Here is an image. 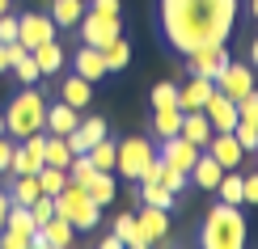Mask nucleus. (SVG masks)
Listing matches in <instances>:
<instances>
[{
	"label": "nucleus",
	"mask_w": 258,
	"mask_h": 249,
	"mask_svg": "<svg viewBox=\"0 0 258 249\" xmlns=\"http://www.w3.org/2000/svg\"><path fill=\"white\" fill-rule=\"evenodd\" d=\"M233 21H237V0H161V34L182 55L229 42Z\"/></svg>",
	"instance_id": "nucleus-1"
},
{
	"label": "nucleus",
	"mask_w": 258,
	"mask_h": 249,
	"mask_svg": "<svg viewBox=\"0 0 258 249\" xmlns=\"http://www.w3.org/2000/svg\"><path fill=\"white\" fill-rule=\"evenodd\" d=\"M245 215L233 203H216L199 228V249H245Z\"/></svg>",
	"instance_id": "nucleus-2"
},
{
	"label": "nucleus",
	"mask_w": 258,
	"mask_h": 249,
	"mask_svg": "<svg viewBox=\"0 0 258 249\" xmlns=\"http://www.w3.org/2000/svg\"><path fill=\"white\" fill-rule=\"evenodd\" d=\"M42 123H47V97H42L34 85H26L5 110V135L13 139H26V135H38Z\"/></svg>",
	"instance_id": "nucleus-3"
},
{
	"label": "nucleus",
	"mask_w": 258,
	"mask_h": 249,
	"mask_svg": "<svg viewBox=\"0 0 258 249\" xmlns=\"http://www.w3.org/2000/svg\"><path fill=\"white\" fill-rule=\"evenodd\" d=\"M55 215H59V220H68L77 232H93V228H98V220H102V207L85 194V186H72V182H68V186L55 194Z\"/></svg>",
	"instance_id": "nucleus-4"
},
{
	"label": "nucleus",
	"mask_w": 258,
	"mask_h": 249,
	"mask_svg": "<svg viewBox=\"0 0 258 249\" xmlns=\"http://www.w3.org/2000/svg\"><path fill=\"white\" fill-rule=\"evenodd\" d=\"M157 156V148L148 144V139H140V135H127L123 144H119V156H114V169L123 173V178H140V173H144V165L148 160Z\"/></svg>",
	"instance_id": "nucleus-5"
},
{
	"label": "nucleus",
	"mask_w": 258,
	"mask_h": 249,
	"mask_svg": "<svg viewBox=\"0 0 258 249\" xmlns=\"http://www.w3.org/2000/svg\"><path fill=\"white\" fill-rule=\"evenodd\" d=\"M77 26H81V42H85V47H98V51L110 38L123 34V21L119 17H102V13H89V9H85V17L77 21Z\"/></svg>",
	"instance_id": "nucleus-6"
},
{
	"label": "nucleus",
	"mask_w": 258,
	"mask_h": 249,
	"mask_svg": "<svg viewBox=\"0 0 258 249\" xmlns=\"http://www.w3.org/2000/svg\"><path fill=\"white\" fill-rule=\"evenodd\" d=\"M55 30L59 26L51 21V13H21L17 17V42L26 51H34L38 42H51V38H55Z\"/></svg>",
	"instance_id": "nucleus-7"
},
{
	"label": "nucleus",
	"mask_w": 258,
	"mask_h": 249,
	"mask_svg": "<svg viewBox=\"0 0 258 249\" xmlns=\"http://www.w3.org/2000/svg\"><path fill=\"white\" fill-rule=\"evenodd\" d=\"M212 85H216V93H224L229 102H241V97L254 89V68H245V63H233V59H229Z\"/></svg>",
	"instance_id": "nucleus-8"
},
{
	"label": "nucleus",
	"mask_w": 258,
	"mask_h": 249,
	"mask_svg": "<svg viewBox=\"0 0 258 249\" xmlns=\"http://www.w3.org/2000/svg\"><path fill=\"white\" fill-rule=\"evenodd\" d=\"M224 63H229L224 42H220V47H199V51H190V55H186V72H190V76H208V80H216Z\"/></svg>",
	"instance_id": "nucleus-9"
},
{
	"label": "nucleus",
	"mask_w": 258,
	"mask_h": 249,
	"mask_svg": "<svg viewBox=\"0 0 258 249\" xmlns=\"http://www.w3.org/2000/svg\"><path fill=\"white\" fill-rule=\"evenodd\" d=\"M199 152H203V148L186 144V139H182V135H169L165 144H161V152H157V156L165 160L169 169H178V173H190V165H195V160H199Z\"/></svg>",
	"instance_id": "nucleus-10"
},
{
	"label": "nucleus",
	"mask_w": 258,
	"mask_h": 249,
	"mask_svg": "<svg viewBox=\"0 0 258 249\" xmlns=\"http://www.w3.org/2000/svg\"><path fill=\"white\" fill-rule=\"evenodd\" d=\"M136 228H140V236H144L148 245H161V241L169 236V215L161 211V207L140 203V211H136Z\"/></svg>",
	"instance_id": "nucleus-11"
},
{
	"label": "nucleus",
	"mask_w": 258,
	"mask_h": 249,
	"mask_svg": "<svg viewBox=\"0 0 258 249\" xmlns=\"http://www.w3.org/2000/svg\"><path fill=\"white\" fill-rule=\"evenodd\" d=\"M203 148H208V156L216 160L220 169H237V165H241V156H245V152H241V144L233 139V131H212V139H208Z\"/></svg>",
	"instance_id": "nucleus-12"
},
{
	"label": "nucleus",
	"mask_w": 258,
	"mask_h": 249,
	"mask_svg": "<svg viewBox=\"0 0 258 249\" xmlns=\"http://www.w3.org/2000/svg\"><path fill=\"white\" fill-rule=\"evenodd\" d=\"M68 148H72V156H81V152H89L98 139H106V118H81L77 127H72L68 135Z\"/></svg>",
	"instance_id": "nucleus-13"
},
{
	"label": "nucleus",
	"mask_w": 258,
	"mask_h": 249,
	"mask_svg": "<svg viewBox=\"0 0 258 249\" xmlns=\"http://www.w3.org/2000/svg\"><path fill=\"white\" fill-rule=\"evenodd\" d=\"M203 118H208L212 131H233L237 127V102H229L224 93H212L208 106H203Z\"/></svg>",
	"instance_id": "nucleus-14"
},
{
	"label": "nucleus",
	"mask_w": 258,
	"mask_h": 249,
	"mask_svg": "<svg viewBox=\"0 0 258 249\" xmlns=\"http://www.w3.org/2000/svg\"><path fill=\"white\" fill-rule=\"evenodd\" d=\"M212 93H216V85H212L208 76H190V80L178 89V106H182V110H203Z\"/></svg>",
	"instance_id": "nucleus-15"
},
{
	"label": "nucleus",
	"mask_w": 258,
	"mask_h": 249,
	"mask_svg": "<svg viewBox=\"0 0 258 249\" xmlns=\"http://www.w3.org/2000/svg\"><path fill=\"white\" fill-rule=\"evenodd\" d=\"M77 123H81V110H72L68 102H59V106H47V123H42V131H47V135H68Z\"/></svg>",
	"instance_id": "nucleus-16"
},
{
	"label": "nucleus",
	"mask_w": 258,
	"mask_h": 249,
	"mask_svg": "<svg viewBox=\"0 0 258 249\" xmlns=\"http://www.w3.org/2000/svg\"><path fill=\"white\" fill-rule=\"evenodd\" d=\"M178 135L186 139V144H195L203 148L212 139V127H208V118H203V110H182V127H178Z\"/></svg>",
	"instance_id": "nucleus-17"
},
{
	"label": "nucleus",
	"mask_w": 258,
	"mask_h": 249,
	"mask_svg": "<svg viewBox=\"0 0 258 249\" xmlns=\"http://www.w3.org/2000/svg\"><path fill=\"white\" fill-rule=\"evenodd\" d=\"M72 72H77V76H85V80H102L106 76V59H102V51L98 47H81L77 51V59H72Z\"/></svg>",
	"instance_id": "nucleus-18"
},
{
	"label": "nucleus",
	"mask_w": 258,
	"mask_h": 249,
	"mask_svg": "<svg viewBox=\"0 0 258 249\" xmlns=\"http://www.w3.org/2000/svg\"><path fill=\"white\" fill-rule=\"evenodd\" d=\"M224 173H229V169H220L212 156H203V152H199V160H195V165H190V173H186V182H195L199 190H216Z\"/></svg>",
	"instance_id": "nucleus-19"
},
{
	"label": "nucleus",
	"mask_w": 258,
	"mask_h": 249,
	"mask_svg": "<svg viewBox=\"0 0 258 249\" xmlns=\"http://www.w3.org/2000/svg\"><path fill=\"white\" fill-rule=\"evenodd\" d=\"M59 102H68L72 110H85V106L93 102V85L85 80V76H68L59 85Z\"/></svg>",
	"instance_id": "nucleus-20"
},
{
	"label": "nucleus",
	"mask_w": 258,
	"mask_h": 249,
	"mask_svg": "<svg viewBox=\"0 0 258 249\" xmlns=\"http://www.w3.org/2000/svg\"><path fill=\"white\" fill-rule=\"evenodd\" d=\"M30 55H34V63H38V72H42V76H55V72L63 68V47H59L55 38H51V42H38V47L30 51Z\"/></svg>",
	"instance_id": "nucleus-21"
},
{
	"label": "nucleus",
	"mask_w": 258,
	"mask_h": 249,
	"mask_svg": "<svg viewBox=\"0 0 258 249\" xmlns=\"http://www.w3.org/2000/svg\"><path fill=\"white\" fill-rule=\"evenodd\" d=\"M72 232H77V228H72L68 220H59V215H51V220L38 228V236H42L51 249H72Z\"/></svg>",
	"instance_id": "nucleus-22"
},
{
	"label": "nucleus",
	"mask_w": 258,
	"mask_h": 249,
	"mask_svg": "<svg viewBox=\"0 0 258 249\" xmlns=\"http://www.w3.org/2000/svg\"><path fill=\"white\" fill-rule=\"evenodd\" d=\"M136 199H140V203H148V207H161V211H169L178 194H174V190H165L161 182H136Z\"/></svg>",
	"instance_id": "nucleus-23"
},
{
	"label": "nucleus",
	"mask_w": 258,
	"mask_h": 249,
	"mask_svg": "<svg viewBox=\"0 0 258 249\" xmlns=\"http://www.w3.org/2000/svg\"><path fill=\"white\" fill-rule=\"evenodd\" d=\"M85 194H89L98 207H110L114 203V194H119V186H114V178L110 173H93L89 182H85Z\"/></svg>",
	"instance_id": "nucleus-24"
},
{
	"label": "nucleus",
	"mask_w": 258,
	"mask_h": 249,
	"mask_svg": "<svg viewBox=\"0 0 258 249\" xmlns=\"http://www.w3.org/2000/svg\"><path fill=\"white\" fill-rule=\"evenodd\" d=\"M85 9H89L85 0H51V21L72 30V26H77V21L85 17Z\"/></svg>",
	"instance_id": "nucleus-25"
},
{
	"label": "nucleus",
	"mask_w": 258,
	"mask_h": 249,
	"mask_svg": "<svg viewBox=\"0 0 258 249\" xmlns=\"http://www.w3.org/2000/svg\"><path fill=\"white\" fill-rule=\"evenodd\" d=\"M102 59H106V72H123L127 63H132V47H127V38L119 34V38H110L102 47Z\"/></svg>",
	"instance_id": "nucleus-26"
},
{
	"label": "nucleus",
	"mask_w": 258,
	"mask_h": 249,
	"mask_svg": "<svg viewBox=\"0 0 258 249\" xmlns=\"http://www.w3.org/2000/svg\"><path fill=\"white\" fill-rule=\"evenodd\" d=\"M89 165L98 169V173H114V156H119V144H110V139H98V144L89 148Z\"/></svg>",
	"instance_id": "nucleus-27"
},
{
	"label": "nucleus",
	"mask_w": 258,
	"mask_h": 249,
	"mask_svg": "<svg viewBox=\"0 0 258 249\" xmlns=\"http://www.w3.org/2000/svg\"><path fill=\"white\" fill-rule=\"evenodd\" d=\"M178 127H182V110H178V106L153 110V131H157V139H169V135H178Z\"/></svg>",
	"instance_id": "nucleus-28"
},
{
	"label": "nucleus",
	"mask_w": 258,
	"mask_h": 249,
	"mask_svg": "<svg viewBox=\"0 0 258 249\" xmlns=\"http://www.w3.org/2000/svg\"><path fill=\"white\" fill-rule=\"evenodd\" d=\"M114 236H119L123 245H132V249H140V245H144V249H153V245L144 241V236H140V228H136V215H132V211H123L119 220H114Z\"/></svg>",
	"instance_id": "nucleus-29"
},
{
	"label": "nucleus",
	"mask_w": 258,
	"mask_h": 249,
	"mask_svg": "<svg viewBox=\"0 0 258 249\" xmlns=\"http://www.w3.org/2000/svg\"><path fill=\"white\" fill-rule=\"evenodd\" d=\"M34 178H38V190H42V194H51V199H55V194L68 186V169H55V165H42Z\"/></svg>",
	"instance_id": "nucleus-30"
},
{
	"label": "nucleus",
	"mask_w": 258,
	"mask_h": 249,
	"mask_svg": "<svg viewBox=\"0 0 258 249\" xmlns=\"http://www.w3.org/2000/svg\"><path fill=\"white\" fill-rule=\"evenodd\" d=\"M216 194H220V203H233V207H241V173H224L220 178V186H216Z\"/></svg>",
	"instance_id": "nucleus-31"
},
{
	"label": "nucleus",
	"mask_w": 258,
	"mask_h": 249,
	"mask_svg": "<svg viewBox=\"0 0 258 249\" xmlns=\"http://www.w3.org/2000/svg\"><path fill=\"white\" fill-rule=\"evenodd\" d=\"M165 106H178V85L174 80H161L153 89V110H165ZM182 110V106H178Z\"/></svg>",
	"instance_id": "nucleus-32"
},
{
	"label": "nucleus",
	"mask_w": 258,
	"mask_h": 249,
	"mask_svg": "<svg viewBox=\"0 0 258 249\" xmlns=\"http://www.w3.org/2000/svg\"><path fill=\"white\" fill-rule=\"evenodd\" d=\"M237 123H250V127H258V93H254V89H250V93H245L241 102H237Z\"/></svg>",
	"instance_id": "nucleus-33"
},
{
	"label": "nucleus",
	"mask_w": 258,
	"mask_h": 249,
	"mask_svg": "<svg viewBox=\"0 0 258 249\" xmlns=\"http://www.w3.org/2000/svg\"><path fill=\"white\" fill-rule=\"evenodd\" d=\"M30 215H34V224L42 228V224H47L51 215H55V199H51V194H38V199L30 203Z\"/></svg>",
	"instance_id": "nucleus-34"
},
{
	"label": "nucleus",
	"mask_w": 258,
	"mask_h": 249,
	"mask_svg": "<svg viewBox=\"0 0 258 249\" xmlns=\"http://www.w3.org/2000/svg\"><path fill=\"white\" fill-rule=\"evenodd\" d=\"M9 72H13V76H17L21 85H38V76H42V72H38V63H34V55H26L21 63H13Z\"/></svg>",
	"instance_id": "nucleus-35"
},
{
	"label": "nucleus",
	"mask_w": 258,
	"mask_h": 249,
	"mask_svg": "<svg viewBox=\"0 0 258 249\" xmlns=\"http://www.w3.org/2000/svg\"><path fill=\"white\" fill-rule=\"evenodd\" d=\"M233 139L241 144V152H258V127L237 123V127H233Z\"/></svg>",
	"instance_id": "nucleus-36"
},
{
	"label": "nucleus",
	"mask_w": 258,
	"mask_h": 249,
	"mask_svg": "<svg viewBox=\"0 0 258 249\" xmlns=\"http://www.w3.org/2000/svg\"><path fill=\"white\" fill-rule=\"evenodd\" d=\"M34 232H17V228H5L0 232V249H30Z\"/></svg>",
	"instance_id": "nucleus-37"
},
{
	"label": "nucleus",
	"mask_w": 258,
	"mask_h": 249,
	"mask_svg": "<svg viewBox=\"0 0 258 249\" xmlns=\"http://www.w3.org/2000/svg\"><path fill=\"white\" fill-rule=\"evenodd\" d=\"M161 186L174 190V194H182V190H186V173H178V169H169V165H165V173H161Z\"/></svg>",
	"instance_id": "nucleus-38"
},
{
	"label": "nucleus",
	"mask_w": 258,
	"mask_h": 249,
	"mask_svg": "<svg viewBox=\"0 0 258 249\" xmlns=\"http://www.w3.org/2000/svg\"><path fill=\"white\" fill-rule=\"evenodd\" d=\"M0 42H17V17L0 13Z\"/></svg>",
	"instance_id": "nucleus-39"
},
{
	"label": "nucleus",
	"mask_w": 258,
	"mask_h": 249,
	"mask_svg": "<svg viewBox=\"0 0 258 249\" xmlns=\"http://www.w3.org/2000/svg\"><path fill=\"white\" fill-rule=\"evenodd\" d=\"M119 0H89V13H102V17H119Z\"/></svg>",
	"instance_id": "nucleus-40"
},
{
	"label": "nucleus",
	"mask_w": 258,
	"mask_h": 249,
	"mask_svg": "<svg viewBox=\"0 0 258 249\" xmlns=\"http://www.w3.org/2000/svg\"><path fill=\"white\" fill-rule=\"evenodd\" d=\"M241 203H258V173L241 178Z\"/></svg>",
	"instance_id": "nucleus-41"
},
{
	"label": "nucleus",
	"mask_w": 258,
	"mask_h": 249,
	"mask_svg": "<svg viewBox=\"0 0 258 249\" xmlns=\"http://www.w3.org/2000/svg\"><path fill=\"white\" fill-rule=\"evenodd\" d=\"M26 55H30V51L21 47V42H5V59H9V68H13V63H21Z\"/></svg>",
	"instance_id": "nucleus-42"
},
{
	"label": "nucleus",
	"mask_w": 258,
	"mask_h": 249,
	"mask_svg": "<svg viewBox=\"0 0 258 249\" xmlns=\"http://www.w3.org/2000/svg\"><path fill=\"white\" fill-rule=\"evenodd\" d=\"M5 215H9V190L0 186V232H5Z\"/></svg>",
	"instance_id": "nucleus-43"
},
{
	"label": "nucleus",
	"mask_w": 258,
	"mask_h": 249,
	"mask_svg": "<svg viewBox=\"0 0 258 249\" xmlns=\"http://www.w3.org/2000/svg\"><path fill=\"white\" fill-rule=\"evenodd\" d=\"M98 249H127V245H123V241H119V236H114V232H110V236H106V241H98Z\"/></svg>",
	"instance_id": "nucleus-44"
},
{
	"label": "nucleus",
	"mask_w": 258,
	"mask_h": 249,
	"mask_svg": "<svg viewBox=\"0 0 258 249\" xmlns=\"http://www.w3.org/2000/svg\"><path fill=\"white\" fill-rule=\"evenodd\" d=\"M250 68H258V38L250 42Z\"/></svg>",
	"instance_id": "nucleus-45"
},
{
	"label": "nucleus",
	"mask_w": 258,
	"mask_h": 249,
	"mask_svg": "<svg viewBox=\"0 0 258 249\" xmlns=\"http://www.w3.org/2000/svg\"><path fill=\"white\" fill-rule=\"evenodd\" d=\"M30 249H51V245H47V241H42V236L34 232V241H30Z\"/></svg>",
	"instance_id": "nucleus-46"
},
{
	"label": "nucleus",
	"mask_w": 258,
	"mask_h": 249,
	"mask_svg": "<svg viewBox=\"0 0 258 249\" xmlns=\"http://www.w3.org/2000/svg\"><path fill=\"white\" fill-rule=\"evenodd\" d=\"M9 72V59H5V42H0V76Z\"/></svg>",
	"instance_id": "nucleus-47"
},
{
	"label": "nucleus",
	"mask_w": 258,
	"mask_h": 249,
	"mask_svg": "<svg viewBox=\"0 0 258 249\" xmlns=\"http://www.w3.org/2000/svg\"><path fill=\"white\" fill-rule=\"evenodd\" d=\"M250 13H254V21H258V0H250Z\"/></svg>",
	"instance_id": "nucleus-48"
},
{
	"label": "nucleus",
	"mask_w": 258,
	"mask_h": 249,
	"mask_svg": "<svg viewBox=\"0 0 258 249\" xmlns=\"http://www.w3.org/2000/svg\"><path fill=\"white\" fill-rule=\"evenodd\" d=\"M0 135H5V110H0Z\"/></svg>",
	"instance_id": "nucleus-49"
},
{
	"label": "nucleus",
	"mask_w": 258,
	"mask_h": 249,
	"mask_svg": "<svg viewBox=\"0 0 258 249\" xmlns=\"http://www.w3.org/2000/svg\"><path fill=\"white\" fill-rule=\"evenodd\" d=\"M0 13H9V0H0Z\"/></svg>",
	"instance_id": "nucleus-50"
},
{
	"label": "nucleus",
	"mask_w": 258,
	"mask_h": 249,
	"mask_svg": "<svg viewBox=\"0 0 258 249\" xmlns=\"http://www.w3.org/2000/svg\"><path fill=\"white\" fill-rule=\"evenodd\" d=\"M153 249H174V245H165V241H161V245H153Z\"/></svg>",
	"instance_id": "nucleus-51"
},
{
	"label": "nucleus",
	"mask_w": 258,
	"mask_h": 249,
	"mask_svg": "<svg viewBox=\"0 0 258 249\" xmlns=\"http://www.w3.org/2000/svg\"><path fill=\"white\" fill-rule=\"evenodd\" d=\"M127 249H132V245H127ZM140 249H144V245H140Z\"/></svg>",
	"instance_id": "nucleus-52"
},
{
	"label": "nucleus",
	"mask_w": 258,
	"mask_h": 249,
	"mask_svg": "<svg viewBox=\"0 0 258 249\" xmlns=\"http://www.w3.org/2000/svg\"><path fill=\"white\" fill-rule=\"evenodd\" d=\"M85 5H89V0H85Z\"/></svg>",
	"instance_id": "nucleus-53"
}]
</instances>
